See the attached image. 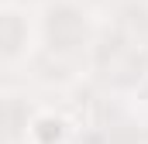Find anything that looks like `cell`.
I'll use <instances>...</instances> for the list:
<instances>
[{"label":"cell","instance_id":"obj_1","mask_svg":"<svg viewBox=\"0 0 148 144\" xmlns=\"http://www.w3.org/2000/svg\"><path fill=\"white\" fill-rule=\"evenodd\" d=\"M66 134H69V127L55 113H41V117H35V124H31V141L35 144H62Z\"/></svg>","mask_w":148,"mask_h":144}]
</instances>
